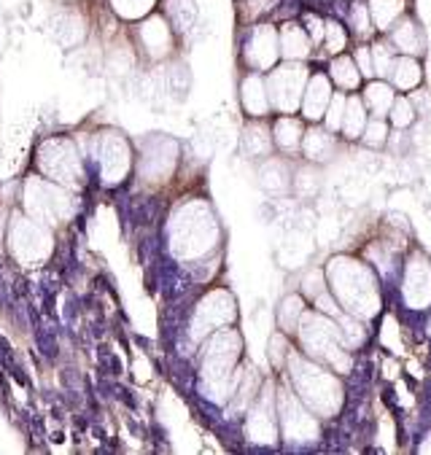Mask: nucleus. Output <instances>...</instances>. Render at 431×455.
Listing matches in <instances>:
<instances>
[{"mask_svg": "<svg viewBox=\"0 0 431 455\" xmlns=\"http://www.w3.org/2000/svg\"><path fill=\"white\" fill-rule=\"evenodd\" d=\"M370 52H372V70H375V78H386L388 76V68L396 57V49L388 44L386 36H378L372 44H370Z\"/></svg>", "mask_w": 431, "mask_h": 455, "instance_id": "c9c22d12", "label": "nucleus"}, {"mask_svg": "<svg viewBox=\"0 0 431 455\" xmlns=\"http://www.w3.org/2000/svg\"><path fill=\"white\" fill-rule=\"evenodd\" d=\"M135 30V49L148 60V62H164L179 52V33L170 25V20L156 9L146 20L132 25Z\"/></svg>", "mask_w": 431, "mask_h": 455, "instance_id": "2eb2a0df", "label": "nucleus"}, {"mask_svg": "<svg viewBox=\"0 0 431 455\" xmlns=\"http://www.w3.org/2000/svg\"><path fill=\"white\" fill-rule=\"evenodd\" d=\"M402 302L410 310L431 307V259L423 251H412L402 267Z\"/></svg>", "mask_w": 431, "mask_h": 455, "instance_id": "f3484780", "label": "nucleus"}, {"mask_svg": "<svg viewBox=\"0 0 431 455\" xmlns=\"http://www.w3.org/2000/svg\"><path fill=\"white\" fill-rule=\"evenodd\" d=\"M237 318H240V310H237L235 294L224 286H213L197 299V305L192 310L189 329H187L189 339L195 345H200L208 334H213L224 326H235Z\"/></svg>", "mask_w": 431, "mask_h": 455, "instance_id": "9b49d317", "label": "nucleus"}, {"mask_svg": "<svg viewBox=\"0 0 431 455\" xmlns=\"http://www.w3.org/2000/svg\"><path fill=\"white\" fill-rule=\"evenodd\" d=\"M323 291H329V283H326V272L318 267V269H310L302 275V283H299V294L313 302L315 297H321Z\"/></svg>", "mask_w": 431, "mask_h": 455, "instance_id": "58836bf2", "label": "nucleus"}, {"mask_svg": "<svg viewBox=\"0 0 431 455\" xmlns=\"http://www.w3.org/2000/svg\"><path fill=\"white\" fill-rule=\"evenodd\" d=\"M291 175H294V164L283 154H270L256 167L259 187H262L273 197H283V195L291 192Z\"/></svg>", "mask_w": 431, "mask_h": 455, "instance_id": "6ab92c4d", "label": "nucleus"}, {"mask_svg": "<svg viewBox=\"0 0 431 455\" xmlns=\"http://www.w3.org/2000/svg\"><path fill=\"white\" fill-rule=\"evenodd\" d=\"M351 30L362 38V41H367L375 30H372V20H370V12H367V4H356L354 6V12H351Z\"/></svg>", "mask_w": 431, "mask_h": 455, "instance_id": "a19ab883", "label": "nucleus"}, {"mask_svg": "<svg viewBox=\"0 0 431 455\" xmlns=\"http://www.w3.org/2000/svg\"><path fill=\"white\" fill-rule=\"evenodd\" d=\"M326 283L337 305L362 321H372L383 310V294L378 269L359 256L351 253H337L326 261Z\"/></svg>", "mask_w": 431, "mask_h": 455, "instance_id": "7ed1b4c3", "label": "nucleus"}, {"mask_svg": "<svg viewBox=\"0 0 431 455\" xmlns=\"http://www.w3.org/2000/svg\"><path fill=\"white\" fill-rule=\"evenodd\" d=\"M348 44H351L348 30H345V28H342L339 22H334V20H326L323 38H321V49H323L329 57H334V54H342L345 49H348Z\"/></svg>", "mask_w": 431, "mask_h": 455, "instance_id": "f704fd0d", "label": "nucleus"}, {"mask_svg": "<svg viewBox=\"0 0 431 455\" xmlns=\"http://www.w3.org/2000/svg\"><path fill=\"white\" fill-rule=\"evenodd\" d=\"M243 431H245V439L253 444H275L281 439L278 412H275V383L273 380L262 383L256 399L248 404Z\"/></svg>", "mask_w": 431, "mask_h": 455, "instance_id": "dca6fc26", "label": "nucleus"}, {"mask_svg": "<svg viewBox=\"0 0 431 455\" xmlns=\"http://www.w3.org/2000/svg\"><path fill=\"white\" fill-rule=\"evenodd\" d=\"M354 60H356V65H359V70H362L364 78H375V70H372V52H370L367 44H359V46L354 49Z\"/></svg>", "mask_w": 431, "mask_h": 455, "instance_id": "79ce46f5", "label": "nucleus"}, {"mask_svg": "<svg viewBox=\"0 0 431 455\" xmlns=\"http://www.w3.org/2000/svg\"><path fill=\"white\" fill-rule=\"evenodd\" d=\"M106 4L119 22L135 25V22L146 20L148 14H154L162 6V0H106Z\"/></svg>", "mask_w": 431, "mask_h": 455, "instance_id": "7c9ffc66", "label": "nucleus"}, {"mask_svg": "<svg viewBox=\"0 0 431 455\" xmlns=\"http://www.w3.org/2000/svg\"><path fill=\"white\" fill-rule=\"evenodd\" d=\"M386 38H388V44L396 49V54L423 57L426 49H428L426 30H423V25H420L412 14H404V17L386 33Z\"/></svg>", "mask_w": 431, "mask_h": 455, "instance_id": "4be33fe9", "label": "nucleus"}, {"mask_svg": "<svg viewBox=\"0 0 431 455\" xmlns=\"http://www.w3.org/2000/svg\"><path fill=\"white\" fill-rule=\"evenodd\" d=\"M388 132H391V124H388V119H378V116H372L370 122H367V127H364V132H362V143L364 146H370V148H386V143H388Z\"/></svg>", "mask_w": 431, "mask_h": 455, "instance_id": "4c0bfd02", "label": "nucleus"}, {"mask_svg": "<svg viewBox=\"0 0 431 455\" xmlns=\"http://www.w3.org/2000/svg\"><path fill=\"white\" fill-rule=\"evenodd\" d=\"M367 12L372 20V30L386 36L404 14H410V0H367Z\"/></svg>", "mask_w": 431, "mask_h": 455, "instance_id": "cd10ccee", "label": "nucleus"}, {"mask_svg": "<svg viewBox=\"0 0 431 455\" xmlns=\"http://www.w3.org/2000/svg\"><path fill=\"white\" fill-rule=\"evenodd\" d=\"M370 122V111L362 100V95H351L348 92V100H345V116H342V127H339V138L345 140H359L364 127Z\"/></svg>", "mask_w": 431, "mask_h": 455, "instance_id": "c756f323", "label": "nucleus"}, {"mask_svg": "<svg viewBox=\"0 0 431 455\" xmlns=\"http://www.w3.org/2000/svg\"><path fill=\"white\" fill-rule=\"evenodd\" d=\"M278 41H281V60H294V62H307L313 57V38L307 36L305 25L297 20H286L278 28Z\"/></svg>", "mask_w": 431, "mask_h": 455, "instance_id": "393cba45", "label": "nucleus"}, {"mask_svg": "<svg viewBox=\"0 0 431 455\" xmlns=\"http://www.w3.org/2000/svg\"><path fill=\"white\" fill-rule=\"evenodd\" d=\"M428 331H431V323H428Z\"/></svg>", "mask_w": 431, "mask_h": 455, "instance_id": "49530a36", "label": "nucleus"}, {"mask_svg": "<svg viewBox=\"0 0 431 455\" xmlns=\"http://www.w3.org/2000/svg\"><path fill=\"white\" fill-rule=\"evenodd\" d=\"M307 78H310L307 62H294V60H281L275 68L265 73L273 114H299Z\"/></svg>", "mask_w": 431, "mask_h": 455, "instance_id": "ddd939ff", "label": "nucleus"}, {"mask_svg": "<svg viewBox=\"0 0 431 455\" xmlns=\"http://www.w3.org/2000/svg\"><path fill=\"white\" fill-rule=\"evenodd\" d=\"M305 310H307V299H305L299 291H297V294H286V297L281 299V305H278V313H275V318H278V331L294 337V331H297L299 318L305 315Z\"/></svg>", "mask_w": 431, "mask_h": 455, "instance_id": "72a5a7b5", "label": "nucleus"}, {"mask_svg": "<svg viewBox=\"0 0 431 455\" xmlns=\"http://www.w3.org/2000/svg\"><path fill=\"white\" fill-rule=\"evenodd\" d=\"M326 76L331 78L334 89H339V92H356V89L362 86V81H364V76H362L354 54H345V52L342 54H334L329 60Z\"/></svg>", "mask_w": 431, "mask_h": 455, "instance_id": "bb28decb", "label": "nucleus"}, {"mask_svg": "<svg viewBox=\"0 0 431 455\" xmlns=\"http://www.w3.org/2000/svg\"><path fill=\"white\" fill-rule=\"evenodd\" d=\"M240 154L248 162H262L270 154H275L273 143V127L267 119H248L240 130Z\"/></svg>", "mask_w": 431, "mask_h": 455, "instance_id": "412c9836", "label": "nucleus"}, {"mask_svg": "<svg viewBox=\"0 0 431 455\" xmlns=\"http://www.w3.org/2000/svg\"><path fill=\"white\" fill-rule=\"evenodd\" d=\"M386 81L396 89V92H412L423 84V62L420 57H410V54H396Z\"/></svg>", "mask_w": 431, "mask_h": 455, "instance_id": "a878e982", "label": "nucleus"}, {"mask_svg": "<svg viewBox=\"0 0 431 455\" xmlns=\"http://www.w3.org/2000/svg\"><path fill=\"white\" fill-rule=\"evenodd\" d=\"M362 100H364L370 116L386 119L394 100H396V89L386 78H370L367 86H364V92H362Z\"/></svg>", "mask_w": 431, "mask_h": 455, "instance_id": "c85d7f7f", "label": "nucleus"}, {"mask_svg": "<svg viewBox=\"0 0 431 455\" xmlns=\"http://www.w3.org/2000/svg\"><path fill=\"white\" fill-rule=\"evenodd\" d=\"M415 119H418V111H415L412 100L407 95H396V100H394V106L388 111V124L396 127V130H407V127L415 124Z\"/></svg>", "mask_w": 431, "mask_h": 455, "instance_id": "e433bc0d", "label": "nucleus"}, {"mask_svg": "<svg viewBox=\"0 0 431 455\" xmlns=\"http://www.w3.org/2000/svg\"><path fill=\"white\" fill-rule=\"evenodd\" d=\"M181 164V143L164 135V132H148L135 140V170L132 180L143 192H159L164 189L179 172Z\"/></svg>", "mask_w": 431, "mask_h": 455, "instance_id": "1a4fd4ad", "label": "nucleus"}, {"mask_svg": "<svg viewBox=\"0 0 431 455\" xmlns=\"http://www.w3.org/2000/svg\"><path fill=\"white\" fill-rule=\"evenodd\" d=\"M321 167L318 164H310V162H302L294 167V175H291V192L299 197V200H313L318 192H321Z\"/></svg>", "mask_w": 431, "mask_h": 455, "instance_id": "2f4dec72", "label": "nucleus"}, {"mask_svg": "<svg viewBox=\"0 0 431 455\" xmlns=\"http://www.w3.org/2000/svg\"><path fill=\"white\" fill-rule=\"evenodd\" d=\"M4 248L12 256L14 264L36 269L52 261L57 251V232L25 211L14 208L6 219V232H4Z\"/></svg>", "mask_w": 431, "mask_h": 455, "instance_id": "9d476101", "label": "nucleus"}, {"mask_svg": "<svg viewBox=\"0 0 431 455\" xmlns=\"http://www.w3.org/2000/svg\"><path fill=\"white\" fill-rule=\"evenodd\" d=\"M17 208L33 216L36 221L52 227L54 232H60L78 213V192H70L54 184V180L38 175L36 170H30L20 184Z\"/></svg>", "mask_w": 431, "mask_h": 455, "instance_id": "6e6552de", "label": "nucleus"}, {"mask_svg": "<svg viewBox=\"0 0 431 455\" xmlns=\"http://www.w3.org/2000/svg\"><path fill=\"white\" fill-rule=\"evenodd\" d=\"M418 450H420V452H431V434L420 442V447H418Z\"/></svg>", "mask_w": 431, "mask_h": 455, "instance_id": "c03bdc74", "label": "nucleus"}, {"mask_svg": "<svg viewBox=\"0 0 431 455\" xmlns=\"http://www.w3.org/2000/svg\"><path fill=\"white\" fill-rule=\"evenodd\" d=\"M237 95H240V108L248 119H270L273 116V103H270L265 73L245 70L240 78V86H237Z\"/></svg>", "mask_w": 431, "mask_h": 455, "instance_id": "a211bd4d", "label": "nucleus"}, {"mask_svg": "<svg viewBox=\"0 0 431 455\" xmlns=\"http://www.w3.org/2000/svg\"><path fill=\"white\" fill-rule=\"evenodd\" d=\"M291 342L310 358L326 363L329 370H334L337 375H348L354 367V350L345 342V334L339 329V323L321 313V310H305V315L299 318V326L291 337Z\"/></svg>", "mask_w": 431, "mask_h": 455, "instance_id": "0eeeda50", "label": "nucleus"}, {"mask_svg": "<svg viewBox=\"0 0 431 455\" xmlns=\"http://www.w3.org/2000/svg\"><path fill=\"white\" fill-rule=\"evenodd\" d=\"M30 164V170H36L38 175L78 195L90 184V164H86L81 138H76L73 132H54L41 138L33 148Z\"/></svg>", "mask_w": 431, "mask_h": 455, "instance_id": "423d86ee", "label": "nucleus"}, {"mask_svg": "<svg viewBox=\"0 0 431 455\" xmlns=\"http://www.w3.org/2000/svg\"><path fill=\"white\" fill-rule=\"evenodd\" d=\"M337 154V135L329 132L323 124H307L305 130V138H302V148H299V156L310 164H326L331 162Z\"/></svg>", "mask_w": 431, "mask_h": 455, "instance_id": "b1692460", "label": "nucleus"}, {"mask_svg": "<svg viewBox=\"0 0 431 455\" xmlns=\"http://www.w3.org/2000/svg\"><path fill=\"white\" fill-rule=\"evenodd\" d=\"M302 25H305V30H307V36L313 38V46H321V38H323L326 20H321L318 14H307V17L302 20Z\"/></svg>", "mask_w": 431, "mask_h": 455, "instance_id": "37998d69", "label": "nucleus"}, {"mask_svg": "<svg viewBox=\"0 0 431 455\" xmlns=\"http://www.w3.org/2000/svg\"><path fill=\"white\" fill-rule=\"evenodd\" d=\"M331 95H334V84L326 73H310L307 84H305V95H302V106H299V114L307 124H321L329 103H331Z\"/></svg>", "mask_w": 431, "mask_h": 455, "instance_id": "aec40b11", "label": "nucleus"}, {"mask_svg": "<svg viewBox=\"0 0 431 455\" xmlns=\"http://www.w3.org/2000/svg\"><path fill=\"white\" fill-rule=\"evenodd\" d=\"M273 143H275V151L283 154V156H297L299 148H302V138H305V130H307V122L297 114H278L273 122Z\"/></svg>", "mask_w": 431, "mask_h": 455, "instance_id": "5701e85b", "label": "nucleus"}, {"mask_svg": "<svg viewBox=\"0 0 431 455\" xmlns=\"http://www.w3.org/2000/svg\"><path fill=\"white\" fill-rule=\"evenodd\" d=\"M57 4H60V6H81L84 0H57Z\"/></svg>", "mask_w": 431, "mask_h": 455, "instance_id": "a18cd8bd", "label": "nucleus"}, {"mask_svg": "<svg viewBox=\"0 0 431 455\" xmlns=\"http://www.w3.org/2000/svg\"><path fill=\"white\" fill-rule=\"evenodd\" d=\"M275 412H278V428L281 439L289 444H307L321 436V418H315L299 396L289 388L286 380L275 386Z\"/></svg>", "mask_w": 431, "mask_h": 455, "instance_id": "f8f14e48", "label": "nucleus"}, {"mask_svg": "<svg viewBox=\"0 0 431 455\" xmlns=\"http://www.w3.org/2000/svg\"><path fill=\"white\" fill-rule=\"evenodd\" d=\"M345 100H348V92H334V95H331V103H329V108H326V114H323V119H321V124H323L329 132H334V135H339V127H342Z\"/></svg>", "mask_w": 431, "mask_h": 455, "instance_id": "ea45409f", "label": "nucleus"}, {"mask_svg": "<svg viewBox=\"0 0 431 455\" xmlns=\"http://www.w3.org/2000/svg\"><path fill=\"white\" fill-rule=\"evenodd\" d=\"M278 62H281L278 25L265 20L248 25L240 38V65L253 73H267Z\"/></svg>", "mask_w": 431, "mask_h": 455, "instance_id": "4468645a", "label": "nucleus"}, {"mask_svg": "<svg viewBox=\"0 0 431 455\" xmlns=\"http://www.w3.org/2000/svg\"><path fill=\"white\" fill-rule=\"evenodd\" d=\"M197 347V375L203 396H208L213 404H229L245 372V339L237 323L208 334Z\"/></svg>", "mask_w": 431, "mask_h": 455, "instance_id": "f03ea898", "label": "nucleus"}, {"mask_svg": "<svg viewBox=\"0 0 431 455\" xmlns=\"http://www.w3.org/2000/svg\"><path fill=\"white\" fill-rule=\"evenodd\" d=\"M283 380L315 418L329 420L339 415L345 404V388H342L339 375L329 370L326 363L305 355L297 345H291L286 355Z\"/></svg>", "mask_w": 431, "mask_h": 455, "instance_id": "20e7f679", "label": "nucleus"}, {"mask_svg": "<svg viewBox=\"0 0 431 455\" xmlns=\"http://www.w3.org/2000/svg\"><path fill=\"white\" fill-rule=\"evenodd\" d=\"M164 243L181 264H200L216 256L224 243L221 219L208 197L189 195L170 208L164 221Z\"/></svg>", "mask_w": 431, "mask_h": 455, "instance_id": "f257e3e1", "label": "nucleus"}, {"mask_svg": "<svg viewBox=\"0 0 431 455\" xmlns=\"http://www.w3.org/2000/svg\"><path fill=\"white\" fill-rule=\"evenodd\" d=\"M81 146H84L86 164L95 167L106 189H119L127 180H132L135 140L124 130L114 124H100L81 138Z\"/></svg>", "mask_w": 431, "mask_h": 455, "instance_id": "39448f33", "label": "nucleus"}, {"mask_svg": "<svg viewBox=\"0 0 431 455\" xmlns=\"http://www.w3.org/2000/svg\"><path fill=\"white\" fill-rule=\"evenodd\" d=\"M164 9L162 14L170 20V25L176 28L179 36H187L195 22H197V4L195 0H162Z\"/></svg>", "mask_w": 431, "mask_h": 455, "instance_id": "473e14b6", "label": "nucleus"}]
</instances>
